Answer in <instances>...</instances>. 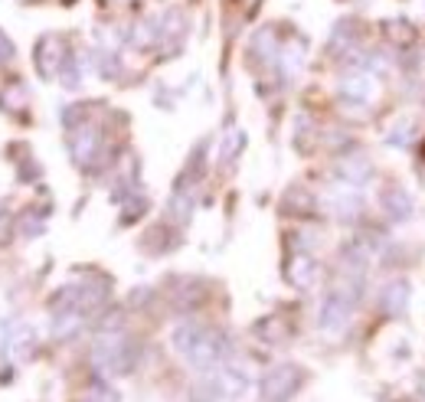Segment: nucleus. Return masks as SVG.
<instances>
[{"label": "nucleus", "instance_id": "f03ea898", "mask_svg": "<svg viewBox=\"0 0 425 402\" xmlns=\"http://www.w3.org/2000/svg\"><path fill=\"white\" fill-rule=\"evenodd\" d=\"M298 386H301V373H298V366H275V370L262 379L265 399H275V402L288 399Z\"/></svg>", "mask_w": 425, "mask_h": 402}, {"label": "nucleus", "instance_id": "7ed1b4c3", "mask_svg": "<svg viewBox=\"0 0 425 402\" xmlns=\"http://www.w3.org/2000/svg\"><path fill=\"white\" fill-rule=\"evenodd\" d=\"M412 285L406 278H393L389 285H383V295H379V307H383L389 317H402L406 314V305H409Z\"/></svg>", "mask_w": 425, "mask_h": 402}, {"label": "nucleus", "instance_id": "423d86ee", "mask_svg": "<svg viewBox=\"0 0 425 402\" xmlns=\"http://www.w3.org/2000/svg\"><path fill=\"white\" fill-rule=\"evenodd\" d=\"M337 174L344 180H350L353 186H360V184H367V180L373 177V164H369L367 157H350V161H340Z\"/></svg>", "mask_w": 425, "mask_h": 402}, {"label": "nucleus", "instance_id": "f257e3e1", "mask_svg": "<svg viewBox=\"0 0 425 402\" xmlns=\"http://www.w3.org/2000/svg\"><path fill=\"white\" fill-rule=\"evenodd\" d=\"M353 305H357V285H353V288L330 291L327 301H324V307H321V327L327 330V334L344 330L347 324H350V317H353Z\"/></svg>", "mask_w": 425, "mask_h": 402}, {"label": "nucleus", "instance_id": "20e7f679", "mask_svg": "<svg viewBox=\"0 0 425 402\" xmlns=\"http://www.w3.org/2000/svg\"><path fill=\"white\" fill-rule=\"evenodd\" d=\"M379 203H383V213L393 219V223H406V219H412V213H416V203H412V196L406 194L402 186H389V190H383Z\"/></svg>", "mask_w": 425, "mask_h": 402}, {"label": "nucleus", "instance_id": "0eeeda50", "mask_svg": "<svg viewBox=\"0 0 425 402\" xmlns=\"http://www.w3.org/2000/svg\"><path fill=\"white\" fill-rule=\"evenodd\" d=\"M383 33L393 43H399V46H409V43L416 40V30H412L406 20H389V23H383Z\"/></svg>", "mask_w": 425, "mask_h": 402}, {"label": "nucleus", "instance_id": "6e6552de", "mask_svg": "<svg viewBox=\"0 0 425 402\" xmlns=\"http://www.w3.org/2000/svg\"><path fill=\"white\" fill-rule=\"evenodd\" d=\"M314 275H318V265H314L311 258H295V265H291V282L298 288H308L314 282Z\"/></svg>", "mask_w": 425, "mask_h": 402}, {"label": "nucleus", "instance_id": "39448f33", "mask_svg": "<svg viewBox=\"0 0 425 402\" xmlns=\"http://www.w3.org/2000/svg\"><path fill=\"white\" fill-rule=\"evenodd\" d=\"M340 95L347 98V102L353 105H369L373 102V95H377V82H373V75L369 73H357V75H347L344 82H340Z\"/></svg>", "mask_w": 425, "mask_h": 402}]
</instances>
